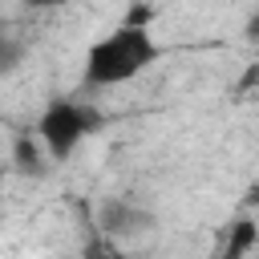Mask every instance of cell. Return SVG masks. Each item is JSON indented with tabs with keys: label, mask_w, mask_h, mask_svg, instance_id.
<instances>
[{
	"label": "cell",
	"mask_w": 259,
	"mask_h": 259,
	"mask_svg": "<svg viewBox=\"0 0 259 259\" xmlns=\"http://www.w3.org/2000/svg\"><path fill=\"white\" fill-rule=\"evenodd\" d=\"M158 61H162V40L154 36V28L146 20L130 16V20L113 24L109 32H101L85 49L81 85L85 89H117V85L146 77Z\"/></svg>",
	"instance_id": "obj_1"
},
{
	"label": "cell",
	"mask_w": 259,
	"mask_h": 259,
	"mask_svg": "<svg viewBox=\"0 0 259 259\" xmlns=\"http://www.w3.org/2000/svg\"><path fill=\"white\" fill-rule=\"evenodd\" d=\"M101 109L93 105V101H81V97H53L40 113H36V121H32V134H36V142L45 146V154L53 158V162H65L69 154H77V146L85 142V138H93L97 130H101Z\"/></svg>",
	"instance_id": "obj_2"
},
{
	"label": "cell",
	"mask_w": 259,
	"mask_h": 259,
	"mask_svg": "<svg viewBox=\"0 0 259 259\" xmlns=\"http://www.w3.org/2000/svg\"><path fill=\"white\" fill-rule=\"evenodd\" d=\"M93 223H97L101 235H109V239H117V243H134V239H142V235H150V231L158 227L154 210L142 206L138 198H125V194L101 198L97 210H93Z\"/></svg>",
	"instance_id": "obj_3"
},
{
	"label": "cell",
	"mask_w": 259,
	"mask_h": 259,
	"mask_svg": "<svg viewBox=\"0 0 259 259\" xmlns=\"http://www.w3.org/2000/svg\"><path fill=\"white\" fill-rule=\"evenodd\" d=\"M49 162H53V158L45 154V146L36 142V134H32V130L16 138V170H20V174H45V170H49Z\"/></svg>",
	"instance_id": "obj_4"
},
{
	"label": "cell",
	"mask_w": 259,
	"mask_h": 259,
	"mask_svg": "<svg viewBox=\"0 0 259 259\" xmlns=\"http://www.w3.org/2000/svg\"><path fill=\"white\" fill-rule=\"evenodd\" d=\"M24 53H28L24 36H16L12 28H0V77H8V73L24 61Z\"/></svg>",
	"instance_id": "obj_5"
},
{
	"label": "cell",
	"mask_w": 259,
	"mask_h": 259,
	"mask_svg": "<svg viewBox=\"0 0 259 259\" xmlns=\"http://www.w3.org/2000/svg\"><path fill=\"white\" fill-rule=\"evenodd\" d=\"M28 8H36V12H53V8H65L69 0H24Z\"/></svg>",
	"instance_id": "obj_6"
}]
</instances>
